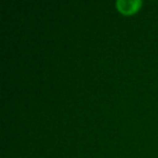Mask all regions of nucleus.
<instances>
[{"mask_svg":"<svg viewBox=\"0 0 158 158\" xmlns=\"http://www.w3.org/2000/svg\"><path fill=\"white\" fill-rule=\"evenodd\" d=\"M142 1L140 0H118L116 2L117 9L125 15L133 14L140 9Z\"/></svg>","mask_w":158,"mask_h":158,"instance_id":"nucleus-1","label":"nucleus"}]
</instances>
